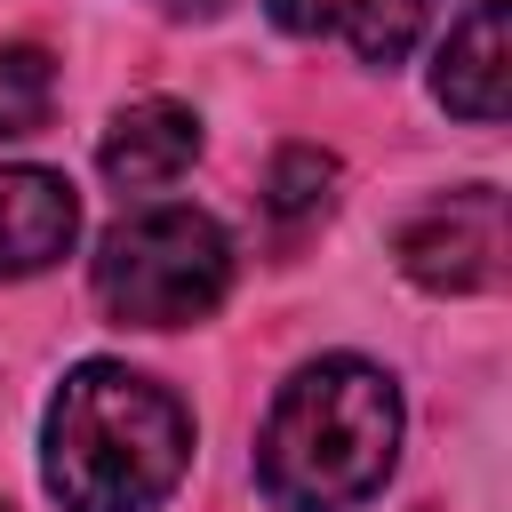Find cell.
Returning <instances> with one entry per match:
<instances>
[{
    "label": "cell",
    "mask_w": 512,
    "mask_h": 512,
    "mask_svg": "<svg viewBox=\"0 0 512 512\" xmlns=\"http://www.w3.org/2000/svg\"><path fill=\"white\" fill-rule=\"evenodd\" d=\"M184 464H192L184 400L120 360H80L48 400L40 472L64 512H160Z\"/></svg>",
    "instance_id": "obj_1"
},
{
    "label": "cell",
    "mask_w": 512,
    "mask_h": 512,
    "mask_svg": "<svg viewBox=\"0 0 512 512\" xmlns=\"http://www.w3.org/2000/svg\"><path fill=\"white\" fill-rule=\"evenodd\" d=\"M400 456V384L352 352L296 368L256 432V480L288 512H352Z\"/></svg>",
    "instance_id": "obj_2"
},
{
    "label": "cell",
    "mask_w": 512,
    "mask_h": 512,
    "mask_svg": "<svg viewBox=\"0 0 512 512\" xmlns=\"http://www.w3.org/2000/svg\"><path fill=\"white\" fill-rule=\"evenodd\" d=\"M232 288V240L200 208H136L96 248V304L120 328L208 320Z\"/></svg>",
    "instance_id": "obj_3"
},
{
    "label": "cell",
    "mask_w": 512,
    "mask_h": 512,
    "mask_svg": "<svg viewBox=\"0 0 512 512\" xmlns=\"http://www.w3.org/2000/svg\"><path fill=\"white\" fill-rule=\"evenodd\" d=\"M392 256L432 296L496 288V272H504V200H496V184H456V192L424 200L392 232Z\"/></svg>",
    "instance_id": "obj_4"
},
{
    "label": "cell",
    "mask_w": 512,
    "mask_h": 512,
    "mask_svg": "<svg viewBox=\"0 0 512 512\" xmlns=\"http://www.w3.org/2000/svg\"><path fill=\"white\" fill-rule=\"evenodd\" d=\"M80 232V200L56 168H0V280L48 272Z\"/></svg>",
    "instance_id": "obj_5"
},
{
    "label": "cell",
    "mask_w": 512,
    "mask_h": 512,
    "mask_svg": "<svg viewBox=\"0 0 512 512\" xmlns=\"http://www.w3.org/2000/svg\"><path fill=\"white\" fill-rule=\"evenodd\" d=\"M192 152H200V120H192L184 104H168V96H144V104H128V112L104 128L96 168H104L120 192H160V184H176V176L192 168Z\"/></svg>",
    "instance_id": "obj_6"
},
{
    "label": "cell",
    "mask_w": 512,
    "mask_h": 512,
    "mask_svg": "<svg viewBox=\"0 0 512 512\" xmlns=\"http://www.w3.org/2000/svg\"><path fill=\"white\" fill-rule=\"evenodd\" d=\"M432 96L472 120V128H496L504 120V96H512V56H504V0H472V16L448 32L440 48V72H432Z\"/></svg>",
    "instance_id": "obj_7"
},
{
    "label": "cell",
    "mask_w": 512,
    "mask_h": 512,
    "mask_svg": "<svg viewBox=\"0 0 512 512\" xmlns=\"http://www.w3.org/2000/svg\"><path fill=\"white\" fill-rule=\"evenodd\" d=\"M432 0H272V24L296 40H344L360 64H400Z\"/></svg>",
    "instance_id": "obj_8"
},
{
    "label": "cell",
    "mask_w": 512,
    "mask_h": 512,
    "mask_svg": "<svg viewBox=\"0 0 512 512\" xmlns=\"http://www.w3.org/2000/svg\"><path fill=\"white\" fill-rule=\"evenodd\" d=\"M336 184H344V168H336L320 144H288V152L272 160V176H264V216H272V232H280V240L312 232V224L336 208Z\"/></svg>",
    "instance_id": "obj_9"
},
{
    "label": "cell",
    "mask_w": 512,
    "mask_h": 512,
    "mask_svg": "<svg viewBox=\"0 0 512 512\" xmlns=\"http://www.w3.org/2000/svg\"><path fill=\"white\" fill-rule=\"evenodd\" d=\"M48 112H56V56L32 40H8L0 48V144L40 136Z\"/></svg>",
    "instance_id": "obj_10"
},
{
    "label": "cell",
    "mask_w": 512,
    "mask_h": 512,
    "mask_svg": "<svg viewBox=\"0 0 512 512\" xmlns=\"http://www.w3.org/2000/svg\"><path fill=\"white\" fill-rule=\"evenodd\" d=\"M152 8H168V16H216L224 0H152Z\"/></svg>",
    "instance_id": "obj_11"
},
{
    "label": "cell",
    "mask_w": 512,
    "mask_h": 512,
    "mask_svg": "<svg viewBox=\"0 0 512 512\" xmlns=\"http://www.w3.org/2000/svg\"><path fill=\"white\" fill-rule=\"evenodd\" d=\"M0 512H8V504H0Z\"/></svg>",
    "instance_id": "obj_12"
}]
</instances>
